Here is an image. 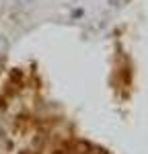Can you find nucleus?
<instances>
[{
    "label": "nucleus",
    "mask_w": 148,
    "mask_h": 154,
    "mask_svg": "<svg viewBox=\"0 0 148 154\" xmlns=\"http://www.w3.org/2000/svg\"><path fill=\"white\" fill-rule=\"evenodd\" d=\"M4 49H6V41H4V39L0 37V56L4 54Z\"/></svg>",
    "instance_id": "obj_1"
}]
</instances>
